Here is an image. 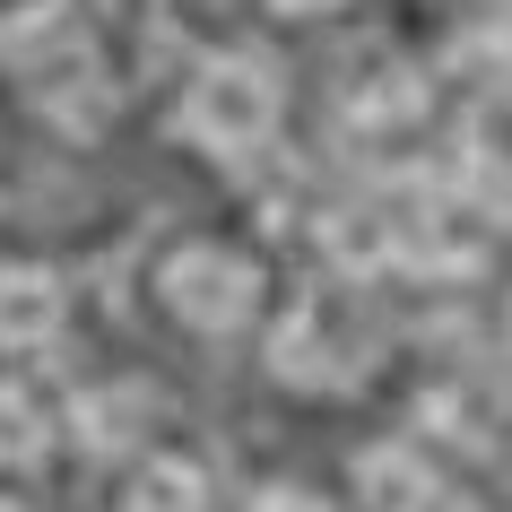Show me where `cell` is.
<instances>
[{
  "label": "cell",
  "mask_w": 512,
  "mask_h": 512,
  "mask_svg": "<svg viewBox=\"0 0 512 512\" xmlns=\"http://www.w3.org/2000/svg\"><path fill=\"white\" fill-rule=\"evenodd\" d=\"M252 512H330L322 495H313V486H261V504Z\"/></svg>",
  "instance_id": "10"
},
{
  "label": "cell",
  "mask_w": 512,
  "mask_h": 512,
  "mask_svg": "<svg viewBox=\"0 0 512 512\" xmlns=\"http://www.w3.org/2000/svg\"><path fill=\"white\" fill-rule=\"evenodd\" d=\"M44 452V408L18 391V382H0V469H18V460Z\"/></svg>",
  "instance_id": "9"
},
{
  "label": "cell",
  "mask_w": 512,
  "mask_h": 512,
  "mask_svg": "<svg viewBox=\"0 0 512 512\" xmlns=\"http://www.w3.org/2000/svg\"><path fill=\"white\" fill-rule=\"evenodd\" d=\"M270 122H278V79L261 61H209L174 105V131L209 157H252L270 139Z\"/></svg>",
  "instance_id": "2"
},
{
  "label": "cell",
  "mask_w": 512,
  "mask_h": 512,
  "mask_svg": "<svg viewBox=\"0 0 512 512\" xmlns=\"http://www.w3.org/2000/svg\"><path fill=\"white\" fill-rule=\"evenodd\" d=\"M61 330V278L44 261H0V348L35 356Z\"/></svg>",
  "instance_id": "4"
},
{
  "label": "cell",
  "mask_w": 512,
  "mask_h": 512,
  "mask_svg": "<svg viewBox=\"0 0 512 512\" xmlns=\"http://www.w3.org/2000/svg\"><path fill=\"white\" fill-rule=\"evenodd\" d=\"M278 18H322V9H339V0H270Z\"/></svg>",
  "instance_id": "11"
},
{
  "label": "cell",
  "mask_w": 512,
  "mask_h": 512,
  "mask_svg": "<svg viewBox=\"0 0 512 512\" xmlns=\"http://www.w3.org/2000/svg\"><path fill=\"white\" fill-rule=\"evenodd\" d=\"M270 365H278L287 382H348V365H356V356L322 339V296H304L296 313H287V330L270 339Z\"/></svg>",
  "instance_id": "6"
},
{
  "label": "cell",
  "mask_w": 512,
  "mask_h": 512,
  "mask_svg": "<svg viewBox=\"0 0 512 512\" xmlns=\"http://www.w3.org/2000/svg\"><path fill=\"white\" fill-rule=\"evenodd\" d=\"M0 512H27V504H9V495H0Z\"/></svg>",
  "instance_id": "12"
},
{
  "label": "cell",
  "mask_w": 512,
  "mask_h": 512,
  "mask_svg": "<svg viewBox=\"0 0 512 512\" xmlns=\"http://www.w3.org/2000/svg\"><path fill=\"white\" fill-rule=\"evenodd\" d=\"M139 426H148V391H131V382H113V391H87V400H79V434L96 443V452H122Z\"/></svg>",
  "instance_id": "8"
},
{
  "label": "cell",
  "mask_w": 512,
  "mask_h": 512,
  "mask_svg": "<svg viewBox=\"0 0 512 512\" xmlns=\"http://www.w3.org/2000/svg\"><path fill=\"white\" fill-rule=\"evenodd\" d=\"M122 512H209V478L191 460H139V478L122 486Z\"/></svg>",
  "instance_id": "7"
},
{
  "label": "cell",
  "mask_w": 512,
  "mask_h": 512,
  "mask_svg": "<svg viewBox=\"0 0 512 512\" xmlns=\"http://www.w3.org/2000/svg\"><path fill=\"white\" fill-rule=\"evenodd\" d=\"M356 504L365 512H434V469L408 443H374L356 460Z\"/></svg>",
  "instance_id": "5"
},
{
  "label": "cell",
  "mask_w": 512,
  "mask_h": 512,
  "mask_svg": "<svg viewBox=\"0 0 512 512\" xmlns=\"http://www.w3.org/2000/svg\"><path fill=\"white\" fill-rule=\"evenodd\" d=\"M0 70L27 87V105H44L70 139H96V122H105V70H96L87 27L61 0L18 9V18L0 27Z\"/></svg>",
  "instance_id": "1"
},
{
  "label": "cell",
  "mask_w": 512,
  "mask_h": 512,
  "mask_svg": "<svg viewBox=\"0 0 512 512\" xmlns=\"http://www.w3.org/2000/svg\"><path fill=\"white\" fill-rule=\"evenodd\" d=\"M157 296L191 330H235L261 304V270H252V252H235V243H183L157 270Z\"/></svg>",
  "instance_id": "3"
}]
</instances>
